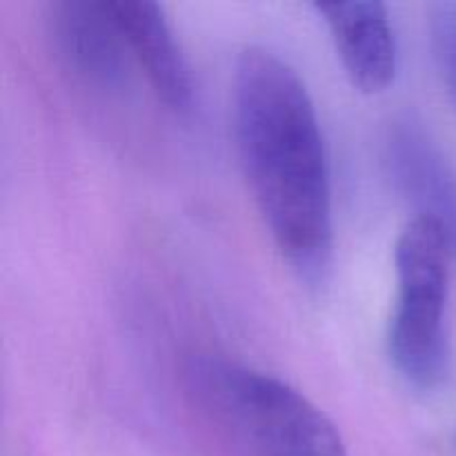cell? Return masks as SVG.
I'll return each mask as SVG.
<instances>
[{
  "instance_id": "6da1fadb",
  "label": "cell",
  "mask_w": 456,
  "mask_h": 456,
  "mask_svg": "<svg viewBox=\"0 0 456 456\" xmlns=\"http://www.w3.org/2000/svg\"><path fill=\"white\" fill-rule=\"evenodd\" d=\"M234 136L263 221L289 265L319 281L332 258V185L319 114L301 76L249 47L234 69Z\"/></svg>"
},
{
  "instance_id": "7a4b0ae2",
  "label": "cell",
  "mask_w": 456,
  "mask_h": 456,
  "mask_svg": "<svg viewBox=\"0 0 456 456\" xmlns=\"http://www.w3.org/2000/svg\"><path fill=\"white\" fill-rule=\"evenodd\" d=\"M185 390L232 456H347L323 410L272 374L200 354L185 368Z\"/></svg>"
},
{
  "instance_id": "3957f363",
  "label": "cell",
  "mask_w": 456,
  "mask_h": 456,
  "mask_svg": "<svg viewBox=\"0 0 456 456\" xmlns=\"http://www.w3.org/2000/svg\"><path fill=\"white\" fill-rule=\"evenodd\" d=\"M450 256L444 225L428 214L419 212L396 239L399 292L387 346L395 368L417 390H435L448 377Z\"/></svg>"
},
{
  "instance_id": "277c9868",
  "label": "cell",
  "mask_w": 456,
  "mask_h": 456,
  "mask_svg": "<svg viewBox=\"0 0 456 456\" xmlns=\"http://www.w3.org/2000/svg\"><path fill=\"white\" fill-rule=\"evenodd\" d=\"M47 20L58 56L80 80L102 92L127 83L129 47L105 3L56 0Z\"/></svg>"
},
{
  "instance_id": "5b68a950",
  "label": "cell",
  "mask_w": 456,
  "mask_h": 456,
  "mask_svg": "<svg viewBox=\"0 0 456 456\" xmlns=\"http://www.w3.org/2000/svg\"><path fill=\"white\" fill-rule=\"evenodd\" d=\"M337 45L347 76L365 94H379L395 80L396 38L383 3H316Z\"/></svg>"
},
{
  "instance_id": "8992f818",
  "label": "cell",
  "mask_w": 456,
  "mask_h": 456,
  "mask_svg": "<svg viewBox=\"0 0 456 456\" xmlns=\"http://www.w3.org/2000/svg\"><path fill=\"white\" fill-rule=\"evenodd\" d=\"M105 7L165 105L176 111L190 110L194 98L190 65L163 7L150 0H110Z\"/></svg>"
},
{
  "instance_id": "52a82bcc",
  "label": "cell",
  "mask_w": 456,
  "mask_h": 456,
  "mask_svg": "<svg viewBox=\"0 0 456 456\" xmlns=\"http://www.w3.org/2000/svg\"><path fill=\"white\" fill-rule=\"evenodd\" d=\"M428 29L441 78L456 102V0H441L428 7Z\"/></svg>"
}]
</instances>
